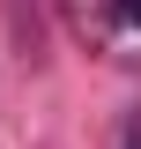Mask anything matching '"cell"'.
<instances>
[{
	"mask_svg": "<svg viewBox=\"0 0 141 149\" xmlns=\"http://www.w3.org/2000/svg\"><path fill=\"white\" fill-rule=\"evenodd\" d=\"M111 8V22H119V30H141V0H104Z\"/></svg>",
	"mask_w": 141,
	"mask_h": 149,
	"instance_id": "6da1fadb",
	"label": "cell"
},
{
	"mask_svg": "<svg viewBox=\"0 0 141 149\" xmlns=\"http://www.w3.org/2000/svg\"><path fill=\"white\" fill-rule=\"evenodd\" d=\"M119 149H141V119H126V134H119Z\"/></svg>",
	"mask_w": 141,
	"mask_h": 149,
	"instance_id": "7a4b0ae2",
	"label": "cell"
}]
</instances>
